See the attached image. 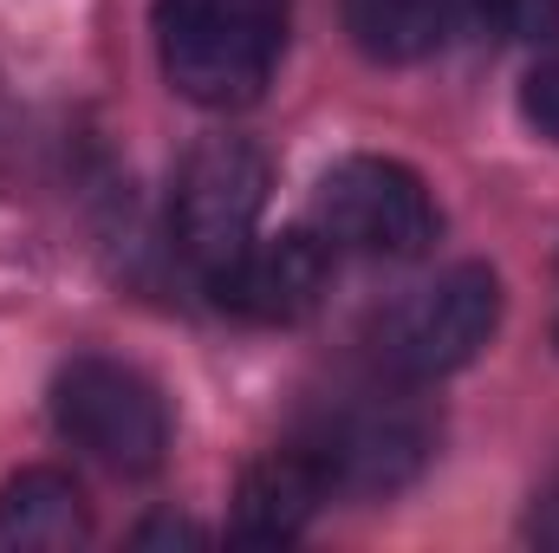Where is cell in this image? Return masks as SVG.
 <instances>
[{
  "label": "cell",
  "instance_id": "obj_1",
  "mask_svg": "<svg viewBox=\"0 0 559 553\" xmlns=\"http://www.w3.org/2000/svg\"><path fill=\"white\" fill-rule=\"evenodd\" d=\"M286 52L280 0H156V59L176 98L202 111L254 105Z\"/></svg>",
  "mask_w": 559,
  "mask_h": 553
},
{
  "label": "cell",
  "instance_id": "obj_2",
  "mask_svg": "<svg viewBox=\"0 0 559 553\" xmlns=\"http://www.w3.org/2000/svg\"><path fill=\"white\" fill-rule=\"evenodd\" d=\"M52 423L72 449H85L92 462L118 469V475H150L169 456V411L163 391L143 378L138 365L118 358H72L52 378Z\"/></svg>",
  "mask_w": 559,
  "mask_h": 553
},
{
  "label": "cell",
  "instance_id": "obj_3",
  "mask_svg": "<svg viewBox=\"0 0 559 553\" xmlns=\"http://www.w3.org/2000/svg\"><path fill=\"white\" fill-rule=\"evenodd\" d=\"M495 326H501V280L481 261H462L378 319V358L404 385H436V378L475 365L481 345L495 339Z\"/></svg>",
  "mask_w": 559,
  "mask_h": 553
},
{
  "label": "cell",
  "instance_id": "obj_4",
  "mask_svg": "<svg viewBox=\"0 0 559 553\" xmlns=\"http://www.w3.org/2000/svg\"><path fill=\"white\" fill-rule=\"evenodd\" d=\"M312 222L332 248H358V255H384V261L429 255V242L442 228L436 196L397 156H338L312 189Z\"/></svg>",
  "mask_w": 559,
  "mask_h": 553
},
{
  "label": "cell",
  "instance_id": "obj_5",
  "mask_svg": "<svg viewBox=\"0 0 559 553\" xmlns=\"http://www.w3.org/2000/svg\"><path fill=\"white\" fill-rule=\"evenodd\" d=\"M261 209H267V156L248 138H202L182 156L169 189V228L176 248L202 268V280L261 235Z\"/></svg>",
  "mask_w": 559,
  "mask_h": 553
},
{
  "label": "cell",
  "instance_id": "obj_6",
  "mask_svg": "<svg viewBox=\"0 0 559 553\" xmlns=\"http://www.w3.org/2000/svg\"><path fill=\"white\" fill-rule=\"evenodd\" d=\"M332 286V242L312 228L254 235L235 261L209 274V293L222 313L254 319V326H299Z\"/></svg>",
  "mask_w": 559,
  "mask_h": 553
},
{
  "label": "cell",
  "instance_id": "obj_7",
  "mask_svg": "<svg viewBox=\"0 0 559 553\" xmlns=\"http://www.w3.org/2000/svg\"><path fill=\"white\" fill-rule=\"evenodd\" d=\"M312 449L338 495H397L429 456V430L404 411H345Z\"/></svg>",
  "mask_w": 559,
  "mask_h": 553
},
{
  "label": "cell",
  "instance_id": "obj_8",
  "mask_svg": "<svg viewBox=\"0 0 559 553\" xmlns=\"http://www.w3.org/2000/svg\"><path fill=\"white\" fill-rule=\"evenodd\" d=\"M332 475L319 462V449H274L261 462L241 469V489H235V534L241 541H293L325 502H332Z\"/></svg>",
  "mask_w": 559,
  "mask_h": 553
},
{
  "label": "cell",
  "instance_id": "obj_9",
  "mask_svg": "<svg viewBox=\"0 0 559 553\" xmlns=\"http://www.w3.org/2000/svg\"><path fill=\"white\" fill-rule=\"evenodd\" d=\"M92 534L85 495L59 469H26L0 489V548H79Z\"/></svg>",
  "mask_w": 559,
  "mask_h": 553
},
{
  "label": "cell",
  "instance_id": "obj_10",
  "mask_svg": "<svg viewBox=\"0 0 559 553\" xmlns=\"http://www.w3.org/2000/svg\"><path fill=\"white\" fill-rule=\"evenodd\" d=\"M345 33L378 66H417L449 39V0H338Z\"/></svg>",
  "mask_w": 559,
  "mask_h": 553
},
{
  "label": "cell",
  "instance_id": "obj_11",
  "mask_svg": "<svg viewBox=\"0 0 559 553\" xmlns=\"http://www.w3.org/2000/svg\"><path fill=\"white\" fill-rule=\"evenodd\" d=\"M475 13L501 39H527V46H540V39L559 33V0H475Z\"/></svg>",
  "mask_w": 559,
  "mask_h": 553
},
{
  "label": "cell",
  "instance_id": "obj_12",
  "mask_svg": "<svg viewBox=\"0 0 559 553\" xmlns=\"http://www.w3.org/2000/svg\"><path fill=\"white\" fill-rule=\"evenodd\" d=\"M521 111H527V125H534L540 138L559 143V52H547V59L527 72V85H521Z\"/></svg>",
  "mask_w": 559,
  "mask_h": 553
},
{
  "label": "cell",
  "instance_id": "obj_13",
  "mask_svg": "<svg viewBox=\"0 0 559 553\" xmlns=\"http://www.w3.org/2000/svg\"><path fill=\"white\" fill-rule=\"evenodd\" d=\"M138 541L150 548V541H202V528H189V521H143Z\"/></svg>",
  "mask_w": 559,
  "mask_h": 553
}]
</instances>
